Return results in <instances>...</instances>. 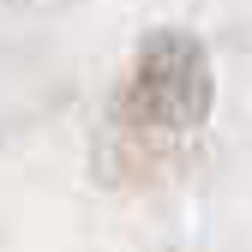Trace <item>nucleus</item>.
Listing matches in <instances>:
<instances>
[{
    "label": "nucleus",
    "mask_w": 252,
    "mask_h": 252,
    "mask_svg": "<svg viewBox=\"0 0 252 252\" xmlns=\"http://www.w3.org/2000/svg\"><path fill=\"white\" fill-rule=\"evenodd\" d=\"M126 108L144 126L186 132L210 114V60L186 30H150L138 48L132 84H126Z\"/></svg>",
    "instance_id": "obj_1"
}]
</instances>
